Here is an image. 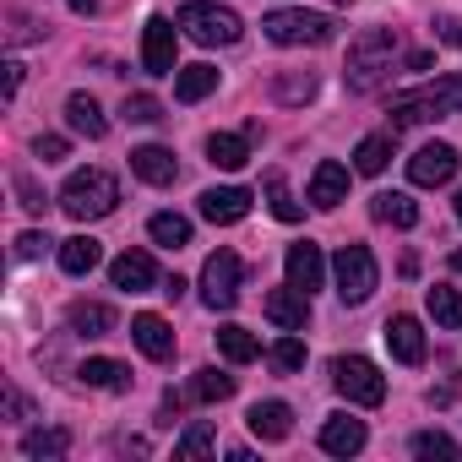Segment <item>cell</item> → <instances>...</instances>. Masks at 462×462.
I'll return each mask as SVG.
<instances>
[{
  "mask_svg": "<svg viewBox=\"0 0 462 462\" xmlns=\"http://www.w3.org/2000/svg\"><path fill=\"white\" fill-rule=\"evenodd\" d=\"M457 217H462V190H457Z\"/></svg>",
  "mask_w": 462,
  "mask_h": 462,
  "instance_id": "c3c4849f",
  "label": "cell"
},
{
  "mask_svg": "<svg viewBox=\"0 0 462 462\" xmlns=\"http://www.w3.org/2000/svg\"><path fill=\"white\" fill-rule=\"evenodd\" d=\"M104 262V245L93 240V235H77V240H60V267L71 273V278H88L93 267Z\"/></svg>",
  "mask_w": 462,
  "mask_h": 462,
  "instance_id": "603a6c76",
  "label": "cell"
},
{
  "mask_svg": "<svg viewBox=\"0 0 462 462\" xmlns=\"http://www.w3.org/2000/svg\"><path fill=\"white\" fill-rule=\"evenodd\" d=\"M262 33L273 44H283V50H294V44H327L332 39V17H321V12H273V17H262Z\"/></svg>",
  "mask_w": 462,
  "mask_h": 462,
  "instance_id": "52a82bcc",
  "label": "cell"
},
{
  "mask_svg": "<svg viewBox=\"0 0 462 462\" xmlns=\"http://www.w3.org/2000/svg\"><path fill=\"white\" fill-rule=\"evenodd\" d=\"M66 6H71V12H82V17H93V12H98V0H66Z\"/></svg>",
  "mask_w": 462,
  "mask_h": 462,
  "instance_id": "bcb514c9",
  "label": "cell"
},
{
  "mask_svg": "<svg viewBox=\"0 0 462 462\" xmlns=\"http://www.w3.org/2000/svg\"><path fill=\"white\" fill-rule=\"evenodd\" d=\"M392 142H397V131H375V136H365V142L354 147V169H359V174H381V169L392 163Z\"/></svg>",
  "mask_w": 462,
  "mask_h": 462,
  "instance_id": "4316f807",
  "label": "cell"
},
{
  "mask_svg": "<svg viewBox=\"0 0 462 462\" xmlns=\"http://www.w3.org/2000/svg\"><path fill=\"white\" fill-rule=\"evenodd\" d=\"M332 386H337L348 402H359V408H375V402L386 397V375H381L365 354H337V359H332Z\"/></svg>",
  "mask_w": 462,
  "mask_h": 462,
  "instance_id": "8992f818",
  "label": "cell"
},
{
  "mask_svg": "<svg viewBox=\"0 0 462 462\" xmlns=\"http://www.w3.org/2000/svg\"><path fill=\"white\" fill-rule=\"evenodd\" d=\"M283 267H289V283L305 289V294H316L321 278H327V256H321V245H310V240H305V245H289V262H283Z\"/></svg>",
  "mask_w": 462,
  "mask_h": 462,
  "instance_id": "5bb4252c",
  "label": "cell"
},
{
  "mask_svg": "<svg viewBox=\"0 0 462 462\" xmlns=\"http://www.w3.org/2000/svg\"><path fill=\"white\" fill-rule=\"evenodd\" d=\"M457 147L451 142H430V147H419L413 158H408V180L413 185H446L451 174H457Z\"/></svg>",
  "mask_w": 462,
  "mask_h": 462,
  "instance_id": "30bf717a",
  "label": "cell"
},
{
  "mask_svg": "<svg viewBox=\"0 0 462 462\" xmlns=\"http://www.w3.org/2000/svg\"><path fill=\"white\" fill-rule=\"evenodd\" d=\"M185 397H196V402H223V397H235V375H223V370H196L190 375V392Z\"/></svg>",
  "mask_w": 462,
  "mask_h": 462,
  "instance_id": "1f68e13d",
  "label": "cell"
},
{
  "mask_svg": "<svg viewBox=\"0 0 462 462\" xmlns=\"http://www.w3.org/2000/svg\"><path fill=\"white\" fill-rule=\"evenodd\" d=\"M109 278H115V289H125V294H147V289L158 283V267H152L147 251H125V256L109 262Z\"/></svg>",
  "mask_w": 462,
  "mask_h": 462,
  "instance_id": "4fadbf2b",
  "label": "cell"
},
{
  "mask_svg": "<svg viewBox=\"0 0 462 462\" xmlns=\"http://www.w3.org/2000/svg\"><path fill=\"white\" fill-rule=\"evenodd\" d=\"M180 33L185 39H196V44H240V33H245V23H240V12H228V6H217V0H185L180 6Z\"/></svg>",
  "mask_w": 462,
  "mask_h": 462,
  "instance_id": "277c9868",
  "label": "cell"
},
{
  "mask_svg": "<svg viewBox=\"0 0 462 462\" xmlns=\"http://www.w3.org/2000/svg\"><path fill=\"white\" fill-rule=\"evenodd\" d=\"M245 424H251L256 440H289L294 413H289V402H256V408L245 413Z\"/></svg>",
  "mask_w": 462,
  "mask_h": 462,
  "instance_id": "d6986e66",
  "label": "cell"
},
{
  "mask_svg": "<svg viewBox=\"0 0 462 462\" xmlns=\"http://www.w3.org/2000/svg\"><path fill=\"white\" fill-rule=\"evenodd\" d=\"M6 413H12V419H33V402H28L23 392H6Z\"/></svg>",
  "mask_w": 462,
  "mask_h": 462,
  "instance_id": "ee69618b",
  "label": "cell"
},
{
  "mask_svg": "<svg viewBox=\"0 0 462 462\" xmlns=\"http://www.w3.org/2000/svg\"><path fill=\"white\" fill-rule=\"evenodd\" d=\"M12 185H17V196H23V207H28V212H44V190H39L28 174H17Z\"/></svg>",
  "mask_w": 462,
  "mask_h": 462,
  "instance_id": "60d3db41",
  "label": "cell"
},
{
  "mask_svg": "<svg viewBox=\"0 0 462 462\" xmlns=\"http://www.w3.org/2000/svg\"><path fill=\"white\" fill-rule=\"evenodd\" d=\"M17 88H23V66L6 60V98H17Z\"/></svg>",
  "mask_w": 462,
  "mask_h": 462,
  "instance_id": "f6af8a7d",
  "label": "cell"
},
{
  "mask_svg": "<svg viewBox=\"0 0 462 462\" xmlns=\"http://www.w3.org/2000/svg\"><path fill=\"white\" fill-rule=\"evenodd\" d=\"M370 212H375V223H392V228H413V223H419V207H413L402 190H381V196H370Z\"/></svg>",
  "mask_w": 462,
  "mask_h": 462,
  "instance_id": "d4e9b609",
  "label": "cell"
},
{
  "mask_svg": "<svg viewBox=\"0 0 462 462\" xmlns=\"http://www.w3.org/2000/svg\"><path fill=\"white\" fill-rule=\"evenodd\" d=\"M435 33H440V44L462 50V17H440V23H435Z\"/></svg>",
  "mask_w": 462,
  "mask_h": 462,
  "instance_id": "7bdbcfd3",
  "label": "cell"
},
{
  "mask_svg": "<svg viewBox=\"0 0 462 462\" xmlns=\"http://www.w3.org/2000/svg\"><path fill=\"white\" fill-rule=\"evenodd\" d=\"M33 152H39L44 163H60V158H66V136H39V142H33Z\"/></svg>",
  "mask_w": 462,
  "mask_h": 462,
  "instance_id": "b9f144b4",
  "label": "cell"
},
{
  "mask_svg": "<svg viewBox=\"0 0 462 462\" xmlns=\"http://www.w3.org/2000/svg\"><path fill=\"white\" fill-rule=\"evenodd\" d=\"M131 174L136 180H147V185H174V152L169 147H136L131 152Z\"/></svg>",
  "mask_w": 462,
  "mask_h": 462,
  "instance_id": "ffe728a7",
  "label": "cell"
},
{
  "mask_svg": "<svg viewBox=\"0 0 462 462\" xmlns=\"http://www.w3.org/2000/svg\"><path fill=\"white\" fill-rule=\"evenodd\" d=\"M180 23H169V17H147V28H142V66H147V77H174L180 66H174V50H180V33H174Z\"/></svg>",
  "mask_w": 462,
  "mask_h": 462,
  "instance_id": "9c48e42d",
  "label": "cell"
},
{
  "mask_svg": "<svg viewBox=\"0 0 462 462\" xmlns=\"http://www.w3.org/2000/svg\"><path fill=\"white\" fill-rule=\"evenodd\" d=\"M201 300L212 310H235L240 300V256L235 251H212L207 267H201Z\"/></svg>",
  "mask_w": 462,
  "mask_h": 462,
  "instance_id": "ba28073f",
  "label": "cell"
},
{
  "mask_svg": "<svg viewBox=\"0 0 462 462\" xmlns=\"http://www.w3.org/2000/svg\"><path fill=\"white\" fill-rule=\"evenodd\" d=\"M413 457H424V462H457V440L446 430H419L413 435Z\"/></svg>",
  "mask_w": 462,
  "mask_h": 462,
  "instance_id": "e575fe53",
  "label": "cell"
},
{
  "mask_svg": "<svg viewBox=\"0 0 462 462\" xmlns=\"http://www.w3.org/2000/svg\"><path fill=\"white\" fill-rule=\"evenodd\" d=\"M212 446H217L212 424H207V419H190V430H185V435L174 440V457H180V462H196V457H207Z\"/></svg>",
  "mask_w": 462,
  "mask_h": 462,
  "instance_id": "836d02e7",
  "label": "cell"
},
{
  "mask_svg": "<svg viewBox=\"0 0 462 462\" xmlns=\"http://www.w3.org/2000/svg\"><path fill=\"white\" fill-rule=\"evenodd\" d=\"M392 60H397V33L392 28H370V33H359L354 44H348V88L354 93H370L386 71H392Z\"/></svg>",
  "mask_w": 462,
  "mask_h": 462,
  "instance_id": "3957f363",
  "label": "cell"
},
{
  "mask_svg": "<svg viewBox=\"0 0 462 462\" xmlns=\"http://www.w3.org/2000/svg\"><path fill=\"white\" fill-rule=\"evenodd\" d=\"M262 310H267L273 327H283V332H305V321H310V294L294 289V283H283V289H273V294L262 300Z\"/></svg>",
  "mask_w": 462,
  "mask_h": 462,
  "instance_id": "8fae6325",
  "label": "cell"
},
{
  "mask_svg": "<svg viewBox=\"0 0 462 462\" xmlns=\"http://www.w3.org/2000/svg\"><path fill=\"white\" fill-rule=\"evenodd\" d=\"M77 375H82V386H98V392H125L131 386V370L120 359H88Z\"/></svg>",
  "mask_w": 462,
  "mask_h": 462,
  "instance_id": "83f0119b",
  "label": "cell"
},
{
  "mask_svg": "<svg viewBox=\"0 0 462 462\" xmlns=\"http://www.w3.org/2000/svg\"><path fill=\"white\" fill-rule=\"evenodd\" d=\"M451 267H457V273H462V251H451Z\"/></svg>",
  "mask_w": 462,
  "mask_h": 462,
  "instance_id": "7dc6e473",
  "label": "cell"
},
{
  "mask_svg": "<svg viewBox=\"0 0 462 462\" xmlns=\"http://www.w3.org/2000/svg\"><path fill=\"white\" fill-rule=\"evenodd\" d=\"M207 163H217V169H245L251 163V136H228V131L207 136Z\"/></svg>",
  "mask_w": 462,
  "mask_h": 462,
  "instance_id": "cb8c5ba5",
  "label": "cell"
},
{
  "mask_svg": "<svg viewBox=\"0 0 462 462\" xmlns=\"http://www.w3.org/2000/svg\"><path fill=\"white\" fill-rule=\"evenodd\" d=\"M66 321H71L77 337H109V332H115V310L98 305V300H77V305L66 310Z\"/></svg>",
  "mask_w": 462,
  "mask_h": 462,
  "instance_id": "44dd1931",
  "label": "cell"
},
{
  "mask_svg": "<svg viewBox=\"0 0 462 462\" xmlns=\"http://www.w3.org/2000/svg\"><path fill=\"white\" fill-rule=\"evenodd\" d=\"M343 6H348V0H343Z\"/></svg>",
  "mask_w": 462,
  "mask_h": 462,
  "instance_id": "681fc988",
  "label": "cell"
},
{
  "mask_svg": "<svg viewBox=\"0 0 462 462\" xmlns=\"http://www.w3.org/2000/svg\"><path fill=\"white\" fill-rule=\"evenodd\" d=\"M316 93V77H283L278 82V98H289V104H300V98H310Z\"/></svg>",
  "mask_w": 462,
  "mask_h": 462,
  "instance_id": "f35d334b",
  "label": "cell"
},
{
  "mask_svg": "<svg viewBox=\"0 0 462 462\" xmlns=\"http://www.w3.org/2000/svg\"><path fill=\"white\" fill-rule=\"evenodd\" d=\"M147 235H152V245L180 251V245H190V217H180V212H152Z\"/></svg>",
  "mask_w": 462,
  "mask_h": 462,
  "instance_id": "f1b7e54d",
  "label": "cell"
},
{
  "mask_svg": "<svg viewBox=\"0 0 462 462\" xmlns=\"http://www.w3.org/2000/svg\"><path fill=\"white\" fill-rule=\"evenodd\" d=\"M44 245H55V240H50V235H39V228H33V235H23V240H17V262L44 256Z\"/></svg>",
  "mask_w": 462,
  "mask_h": 462,
  "instance_id": "ab89813d",
  "label": "cell"
},
{
  "mask_svg": "<svg viewBox=\"0 0 462 462\" xmlns=\"http://www.w3.org/2000/svg\"><path fill=\"white\" fill-rule=\"evenodd\" d=\"M321 451H332V457H354V451H365V419L332 413V419L321 424Z\"/></svg>",
  "mask_w": 462,
  "mask_h": 462,
  "instance_id": "e0dca14e",
  "label": "cell"
},
{
  "mask_svg": "<svg viewBox=\"0 0 462 462\" xmlns=\"http://www.w3.org/2000/svg\"><path fill=\"white\" fill-rule=\"evenodd\" d=\"M267 207H273V217H278V223H300V201L289 196V180H283L278 169L267 174Z\"/></svg>",
  "mask_w": 462,
  "mask_h": 462,
  "instance_id": "d590c367",
  "label": "cell"
},
{
  "mask_svg": "<svg viewBox=\"0 0 462 462\" xmlns=\"http://www.w3.org/2000/svg\"><path fill=\"white\" fill-rule=\"evenodd\" d=\"M337 201H348V169L327 158V163H316V174H310V207L332 212Z\"/></svg>",
  "mask_w": 462,
  "mask_h": 462,
  "instance_id": "2e32d148",
  "label": "cell"
},
{
  "mask_svg": "<svg viewBox=\"0 0 462 462\" xmlns=\"http://www.w3.org/2000/svg\"><path fill=\"white\" fill-rule=\"evenodd\" d=\"M386 343H392V354H397L402 365H419V359H424V327H419L413 316H392V321H386Z\"/></svg>",
  "mask_w": 462,
  "mask_h": 462,
  "instance_id": "7402d4cb",
  "label": "cell"
},
{
  "mask_svg": "<svg viewBox=\"0 0 462 462\" xmlns=\"http://www.w3.org/2000/svg\"><path fill=\"white\" fill-rule=\"evenodd\" d=\"M251 212V190L245 185H212L201 190V217L207 223H240Z\"/></svg>",
  "mask_w": 462,
  "mask_h": 462,
  "instance_id": "7c38bea8",
  "label": "cell"
},
{
  "mask_svg": "<svg viewBox=\"0 0 462 462\" xmlns=\"http://www.w3.org/2000/svg\"><path fill=\"white\" fill-rule=\"evenodd\" d=\"M332 278H337V300L343 305H365L375 294V283H381V267H375V256L365 245H343L332 256Z\"/></svg>",
  "mask_w": 462,
  "mask_h": 462,
  "instance_id": "5b68a950",
  "label": "cell"
},
{
  "mask_svg": "<svg viewBox=\"0 0 462 462\" xmlns=\"http://www.w3.org/2000/svg\"><path fill=\"white\" fill-rule=\"evenodd\" d=\"M60 207H66V217H77V223L109 217V212L120 207V185H115V174H104V169H77V174L60 185Z\"/></svg>",
  "mask_w": 462,
  "mask_h": 462,
  "instance_id": "7a4b0ae2",
  "label": "cell"
},
{
  "mask_svg": "<svg viewBox=\"0 0 462 462\" xmlns=\"http://www.w3.org/2000/svg\"><path fill=\"white\" fill-rule=\"evenodd\" d=\"M131 343H136L147 359H169V354H174V332H169V321L152 316V310L131 316Z\"/></svg>",
  "mask_w": 462,
  "mask_h": 462,
  "instance_id": "9a60e30c",
  "label": "cell"
},
{
  "mask_svg": "<svg viewBox=\"0 0 462 462\" xmlns=\"http://www.w3.org/2000/svg\"><path fill=\"white\" fill-rule=\"evenodd\" d=\"M217 354H223L228 365H251V359L262 354V343H256L245 327H217Z\"/></svg>",
  "mask_w": 462,
  "mask_h": 462,
  "instance_id": "f546056e",
  "label": "cell"
},
{
  "mask_svg": "<svg viewBox=\"0 0 462 462\" xmlns=\"http://www.w3.org/2000/svg\"><path fill=\"white\" fill-rule=\"evenodd\" d=\"M212 88H217V71L212 66H180L174 71V98L180 104H201Z\"/></svg>",
  "mask_w": 462,
  "mask_h": 462,
  "instance_id": "484cf974",
  "label": "cell"
},
{
  "mask_svg": "<svg viewBox=\"0 0 462 462\" xmlns=\"http://www.w3.org/2000/svg\"><path fill=\"white\" fill-rule=\"evenodd\" d=\"M125 120L131 125H152V120H163V109H158V98L136 93V98H125Z\"/></svg>",
  "mask_w": 462,
  "mask_h": 462,
  "instance_id": "74e56055",
  "label": "cell"
},
{
  "mask_svg": "<svg viewBox=\"0 0 462 462\" xmlns=\"http://www.w3.org/2000/svg\"><path fill=\"white\" fill-rule=\"evenodd\" d=\"M440 115H462V71L435 77V82H424V88L402 93V98L392 104V131L419 125V120H440Z\"/></svg>",
  "mask_w": 462,
  "mask_h": 462,
  "instance_id": "6da1fadb",
  "label": "cell"
},
{
  "mask_svg": "<svg viewBox=\"0 0 462 462\" xmlns=\"http://www.w3.org/2000/svg\"><path fill=\"white\" fill-rule=\"evenodd\" d=\"M273 365H278V370H305V343H300L294 332L278 337V343H273Z\"/></svg>",
  "mask_w": 462,
  "mask_h": 462,
  "instance_id": "8d00e7d4",
  "label": "cell"
},
{
  "mask_svg": "<svg viewBox=\"0 0 462 462\" xmlns=\"http://www.w3.org/2000/svg\"><path fill=\"white\" fill-rule=\"evenodd\" d=\"M424 305H430L435 327H462V289H451V283H435V289L424 294Z\"/></svg>",
  "mask_w": 462,
  "mask_h": 462,
  "instance_id": "4dcf8cb0",
  "label": "cell"
},
{
  "mask_svg": "<svg viewBox=\"0 0 462 462\" xmlns=\"http://www.w3.org/2000/svg\"><path fill=\"white\" fill-rule=\"evenodd\" d=\"M71 451V430H28L23 435V457H66Z\"/></svg>",
  "mask_w": 462,
  "mask_h": 462,
  "instance_id": "d6a6232c",
  "label": "cell"
},
{
  "mask_svg": "<svg viewBox=\"0 0 462 462\" xmlns=\"http://www.w3.org/2000/svg\"><path fill=\"white\" fill-rule=\"evenodd\" d=\"M66 125H71L77 136H88V142H104V136H109V120H104V109H98L88 93H71V98H66Z\"/></svg>",
  "mask_w": 462,
  "mask_h": 462,
  "instance_id": "ac0fdd59",
  "label": "cell"
}]
</instances>
